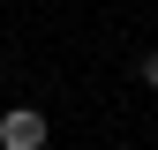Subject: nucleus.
Wrapping results in <instances>:
<instances>
[{
  "mask_svg": "<svg viewBox=\"0 0 158 150\" xmlns=\"http://www.w3.org/2000/svg\"><path fill=\"white\" fill-rule=\"evenodd\" d=\"M45 135H53V128H45L38 105H8V112H0V150H45Z\"/></svg>",
  "mask_w": 158,
  "mask_h": 150,
  "instance_id": "f257e3e1",
  "label": "nucleus"
},
{
  "mask_svg": "<svg viewBox=\"0 0 158 150\" xmlns=\"http://www.w3.org/2000/svg\"><path fill=\"white\" fill-rule=\"evenodd\" d=\"M135 75H143V90H158V45L143 53V60H135Z\"/></svg>",
  "mask_w": 158,
  "mask_h": 150,
  "instance_id": "f03ea898",
  "label": "nucleus"
}]
</instances>
